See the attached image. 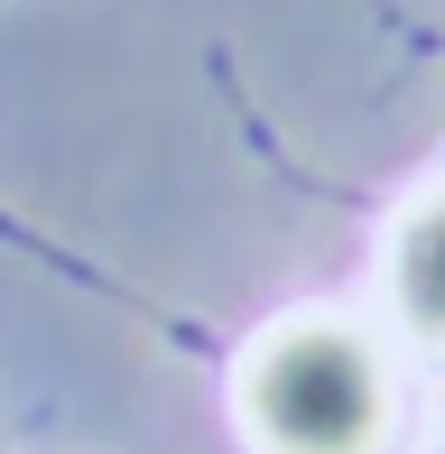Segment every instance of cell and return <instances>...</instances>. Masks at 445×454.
<instances>
[{
	"mask_svg": "<svg viewBox=\"0 0 445 454\" xmlns=\"http://www.w3.org/2000/svg\"><path fill=\"white\" fill-rule=\"evenodd\" d=\"M251 427L269 454H371L380 445V362L343 325H288L260 343L251 380Z\"/></svg>",
	"mask_w": 445,
	"mask_h": 454,
	"instance_id": "6da1fadb",
	"label": "cell"
},
{
	"mask_svg": "<svg viewBox=\"0 0 445 454\" xmlns=\"http://www.w3.org/2000/svg\"><path fill=\"white\" fill-rule=\"evenodd\" d=\"M399 306H409L418 334L445 343V195L399 232Z\"/></svg>",
	"mask_w": 445,
	"mask_h": 454,
	"instance_id": "7a4b0ae2",
	"label": "cell"
}]
</instances>
